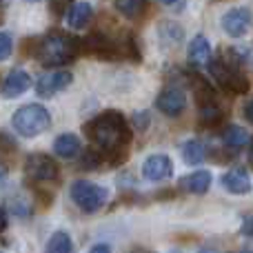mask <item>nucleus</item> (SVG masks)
I'll return each instance as SVG.
<instances>
[{"label": "nucleus", "instance_id": "8", "mask_svg": "<svg viewBox=\"0 0 253 253\" xmlns=\"http://www.w3.org/2000/svg\"><path fill=\"white\" fill-rule=\"evenodd\" d=\"M251 20H253L251 9L236 7V9H231V11H227L222 16V29L227 31L231 38H242V36L249 31Z\"/></svg>", "mask_w": 253, "mask_h": 253}, {"label": "nucleus", "instance_id": "6", "mask_svg": "<svg viewBox=\"0 0 253 253\" xmlns=\"http://www.w3.org/2000/svg\"><path fill=\"white\" fill-rule=\"evenodd\" d=\"M25 171L36 182H51L58 178V165L51 156L44 153H31L25 162Z\"/></svg>", "mask_w": 253, "mask_h": 253}, {"label": "nucleus", "instance_id": "19", "mask_svg": "<svg viewBox=\"0 0 253 253\" xmlns=\"http://www.w3.org/2000/svg\"><path fill=\"white\" fill-rule=\"evenodd\" d=\"M182 158H184L187 165H200V162L205 160V147H202V142H198V140H189V142H184Z\"/></svg>", "mask_w": 253, "mask_h": 253}, {"label": "nucleus", "instance_id": "17", "mask_svg": "<svg viewBox=\"0 0 253 253\" xmlns=\"http://www.w3.org/2000/svg\"><path fill=\"white\" fill-rule=\"evenodd\" d=\"M193 96H196L198 100V107H209V105H218L215 102V93L213 89H211V84L207 83L205 78H200V76H196L193 78Z\"/></svg>", "mask_w": 253, "mask_h": 253}, {"label": "nucleus", "instance_id": "14", "mask_svg": "<svg viewBox=\"0 0 253 253\" xmlns=\"http://www.w3.org/2000/svg\"><path fill=\"white\" fill-rule=\"evenodd\" d=\"M211 60V44L205 36H196L189 42V62L193 67H202Z\"/></svg>", "mask_w": 253, "mask_h": 253}, {"label": "nucleus", "instance_id": "33", "mask_svg": "<svg viewBox=\"0 0 253 253\" xmlns=\"http://www.w3.org/2000/svg\"><path fill=\"white\" fill-rule=\"evenodd\" d=\"M240 253H253V249H251V247H249V249H245V251H240Z\"/></svg>", "mask_w": 253, "mask_h": 253}, {"label": "nucleus", "instance_id": "11", "mask_svg": "<svg viewBox=\"0 0 253 253\" xmlns=\"http://www.w3.org/2000/svg\"><path fill=\"white\" fill-rule=\"evenodd\" d=\"M29 83H31V78H29V74H27V71H22V69L11 71V74L4 78L2 87H0V96H2V98H18V96H22V93L29 89Z\"/></svg>", "mask_w": 253, "mask_h": 253}, {"label": "nucleus", "instance_id": "1", "mask_svg": "<svg viewBox=\"0 0 253 253\" xmlns=\"http://www.w3.org/2000/svg\"><path fill=\"white\" fill-rule=\"evenodd\" d=\"M84 133L102 151L125 149L126 142L131 140V131L126 126L125 116L118 114V111H105L98 118H93L91 123H87V126H84Z\"/></svg>", "mask_w": 253, "mask_h": 253}, {"label": "nucleus", "instance_id": "20", "mask_svg": "<svg viewBox=\"0 0 253 253\" xmlns=\"http://www.w3.org/2000/svg\"><path fill=\"white\" fill-rule=\"evenodd\" d=\"M222 138H224V144H229V147H233V149H240L247 144V131L238 125H231L224 129Z\"/></svg>", "mask_w": 253, "mask_h": 253}, {"label": "nucleus", "instance_id": "2", "mask_svg": "<svg viewBox=\"0 0 253 253\" xmlns=\"http://www.w3.org/2000/svg\"><path fill=\"white\" fill-rule=\"evenodd\" d=\"M80 53V40L69 34H51L38 44V60L47 67L67 65Z\"/></svg>", "mask_w": 253, "mask_h": 253}, {"label": "nucleus", "instance_id": "3", "mask_svg": "<svg viewBox=\"0 0 253 253\" xmlns=\"http://www.w3.org/2000/svg\"><path fill=\"white\" fill-rule=\"evenodd\" d=\"M13 129L25 138H36L51 126V116L42 105H25L13 114Z\"/></svg>", "mask_w": 253, "mask_h": 253}, {"label": "nucleus", "instance_id": "4", "mask_svg": "<svg viewBox=\"0 0 253 253\" xmlns=\"http://www.w3.org/2000/svg\"><path fill=\"white\" fill-rule=\"evenodd\" d=\"M209 69L211 76L218 80V84L229 93H247L249 91V80L240 74L238 65L233 60H211L209 62Z\"/></svg>", "mask_w": 253, "mask_h": 253}, {"label": "nucleus", "instance_id": "15", "mask_svg": "<svg viewBox=\"0 0 253 253\" xmlns=\"http://www.w3.org/2000/svg\"><path fill=\"white\" fill-rule=\"evenodd\" d=\"M53 151H56L58 158H65V160H74V158L80 153V140H78V135H74V133H62V135H58L56 142H53Z\"/></svg>", "mask_w": 253, "mask_h": 253}, {"label": "nucleus", "instance_id": "28", "mask_svg": "<svg viewBox=\"0 0 253 253\" xmlns=\"http://www.w3.org/2000/svg\"><path fill=\"white\" fill-rule=\"evenodd\" d=\"M4 227H7V213H4V211L0 209V231H2Z\"/></svg>", "mask_w": 253, "mask_h": 253}, {"label": "nucleus", "instance_id": "26", "mask_svg": "<svg viewBox=\"0 0 253 253\" xmlns=\"http://www.w3.org/2000/svg\"><path fill=\"white\" fill-rule=\"evenodd\" d=\"M245 118H247V120H249V123L253 125V98H251V100L245 105Z\"/></svg>", "mask_w": 253, "mask_h": 253}, {"label": "nucleus", "instance_id": "24", "mask_svg": "<svg viewBox=\"0 0 253 253\" xmlns=\"http://www.w3.org/2000/svg\"><path fill=\"white\" fill-rule=\"evenodd\" d=\"M69 4H71V0H49V7H51V11L56 13V16H62Z\"/></svg>", "mask_w": 253, "mask_h": 253}, {"label": "nucleus", "instance_id": "18", "mask_svg": "<svg viewBox=\"0 0 253 253\" xmlns=\"http://www.w3.org/2000/svg\"><path fill=\"white\" fill-rule=\"evenodd\" d=\"M44 253H74V242H71L67 231H56L47 242Z\"/></svg>", "mask_w": 253, "mask_h": 253}, {"label": "nucleus", "instance_id": "25", "mask_svg": "<svg viewBox=\"0 0 253 253\" xmlns=\"http://www.w3.org/2000/svg\"><path fill=\"white\" fill-rule=\"evenodd\" d=\"M133 125H135V131L147 129V125H149V114H147V111H142V114H135L133 116Z\"/></svg>", "mask_w": 253, "mask_h": 253}, {"label": "nucleus", "instance_id": "27", "mask_svg": "<svg viewBox=\"0 0 253 253\" xmlns=\"http://www.w3.org/2000/svg\"><path fill=\"white\" fill-rule=\"evenodd\" d=\"M89 253H111V249H109V245H96V247H91Z\"/></svg>", "mask_w": 253, "mask_h": 253}, {"label": "nucleus", "instance_id": "13", "mask_svg": "<svg viewBox=\"0 0 253 253\" xmlns=\"http://www.w3.org/2000/svg\"><path fill=\"white\" fill-rule=\"evenodd\" d=\"M211 187V173L209 171H193V173L184 175L182 180H180V189L187 193H196V196H200V193H207Z\"/></svg>", "mask_w": 253, "mask_h": 253}, {"label": "nucleus", "instance_id": "29", "mask_svg": "<svg viewBox=\"0 0 253 253\" xmlns=\"http://www.w3.org/2000/svg\"><path fill=\"white\" fill-rule=\"evenodd\" d=\"M4 175H7V167H4V162H0V182L4 180Z\"/></svg>", "mask_w": 253, "mask_h": 253}, {"label": "nucleus", "instance_id": "9", "mask_svg": "<svg viewBox=\"0 0 253 253\" xmlns=\"http://www.w3.org/2000/svg\"><path fill=\"white\" fill-rule=\"evenodd\" d=\"M71 80H74V76H71L69 71H49V74L38 78L36 91H38L40 98H51V96H56L58 91L69 87Z\"/></svg>", "mask_w": 253, "mask_h": 253}, {"label": "nucleus", "instance_id": "7", "mask_svg": "<svg viewBox=\"0 0 253 253\" xmlns=\"http://www.w3.org/2000/svg\"><path fill=\"white\" fill-rule=\"evenodd\" d=\"M156 107L165 116L175 118V116H180L184 109H187V93H184L180 87H167V89H162L160 96H158Z\"/></svg>", "mask_w": 253, "mask_h": 253}, {"label": "nucleus", "instance_id": "32", "mask_svg": "<svg viewBox=\"0 0 253 253\" xmlns=\"http://www.w3.org/2000/svg\"><path fill=\"white\" fill-rule=\"evenodd\" d=\"M200 253H218V251H213V249H202Z\"/></svg>", "mask_w": 253, "mask_h": 253}, {"label": "nucleus", "instance_id": "21", "mask_svg": "<svg viewBox=\"0 0 253 253\" xmlns=\"http://www.w3.org/2000/svg\"><path fill=\"white\" fill-rule=\"evenodd\" d=\"M144 2L147 0H116V9L125 18H138L144 11Z\"/></svg>", "mask_w": 253, "mask_h": 253}, {"label": "nucleus", "instance_id": "31", "mask_svg": "<svg viewBox=\"0 0 253 253\" xmlns=\"http://www.w3.org/2000/svg\"><path fill=\"white\" fill-rule=\"evenodd\" d=\"M249 162L253 165V142H251V149H249Z\"/></svg>", "mask_w": 253, "mask_h": 253}, {"label": "nucleus", "instance_id": "35", "mask_svg": "<svg viewBox=\"0 0 253 253\" xmlns=\"http://www.w3.org/2000/svg\"><path fill=\"white\" fill-rule=\"evenodd\" d=\"M171 253H180V251H171Z\"/></svg>", "mask_w": 253, "mask_h": 253}, {"label": "nucleus", "instance_id": "30", "mask_svg": "<svg viewBox=\"0 0 253 253\" xmlns=\"http://www.w3.org/2000/svg\"><path fill=\"white\" fill-rule=\"evenodd\" d=\"M156 2H160V4H167V7H169V4L178 2V0H156Z\"/></svg>", "mask_w": 253, "mask_h": 253}, {"label": "nucleus", "instance_id": "10", "mask_svg": "<svg viewBox=\"0 0 253 253\" xmlns=\"http://www.w3.org/2000/svg\"><path fill=\"white\" fill-rule=\"evenodd\" d=\"M171 173H173V162H171V158L165 156V153L149 156L147 160L142 162V175L149 182H162V180H167Z\"/></svg>", "mask_w": 253, "mask_h": 253}, {"label": "nucleus", "instance_id": "5", "mask_svg": "<svg viewBox=\"0 0 253 253\" xmlns=\"http://www.w3.org/2000/svg\"><path fill=\"white\" fill-rule=\"evenodd\" d=\"M71 200L78 205L80 211L93 213V211L102 209V205L107 202V189L98 187L89 180H76L71 184Z\"/></svg>", "mask_w": 253, "mask_h": 253}, {"label": "nucleus", "instance_id": "36", "mask_svg": "<svg viewBox=\"0 0 253 253\" xmlns=\"http://www.w3.org/2000/svg\"><path fill=\"white\" fill-rule=\"evenodd\" d=\"M138 253H147V251H138Z\"/></svg>", "mask_w": 253, "mask_h": 253}, {"label": "nucleus", "instance_id": "12", "mask_svg": "<svg viewBox=\"0 0 253 253\" xmlns=\"http://www.w3.org/2000/svg\"><path fill=\"white\" fill-rule=\"evenodd\" d=\"M222 187L227 189L229 193H236V196H242V193H249L251 189V180L249 173L245 169H231L222 175Z\"/></svg>", "mask_w": 253, "mask_h": 253}, {"label": "nucleus", "instance_id": "16", "mask_svg": "<svg viewBox=\"0 0 253 253\" xmlns=\"http://www.w3.org/2000/svg\"><path fill=\"white\" fill-rule=\"evenodd\" d=\"M91 16H93V7H91V4H89V2H78V4H74V7L69 9L67 20H69V27H74V29H83V27L89 25Z\"/></svg>", "mask_w": 253, "mask_h": 253}, {"label": "nucleus", "instance_id": "34", "mask_svg": "<svg viewBox=\"0 0 253 253\" xmlns=\"http://www.w3.org/2000/svg\"><path fill=\"white\" fill-rule=\"evenodd\" d=\"M0 20H2V4H0Z\"/></svg>", "mask_w": 253, "mask_h": 253}, {"label": "nucleus", "instance_id": "22", "mask_svg": "<svg viewBox=\"0 0 253 253\" xmlns=\"http://www.w3.org/2000/svg\"><path fill=\"white\" fill-rule=\"evenodd\" d=\"M160 34H162V38H165V42H169V44L182 40V29H180L178 25H173V22H171V25L165 22V25L160 27Z\"/></svg>", "mask_w": 253, "mask_h": 253}, {"label": "nucleus", "instance_id": "23", "mask_svg": "<svg viewBox=\"0 0 253 253\" xmlns=\"http://www.w3.org/2000/svg\"><path fill=\"white\" fill-rule=\"evenodd\" d=\"M13 51V42H11V36L2 34L0 31V60H7Z\"/></svg>", "mask_w": 253, "mask_h": 253}]
</instances>
